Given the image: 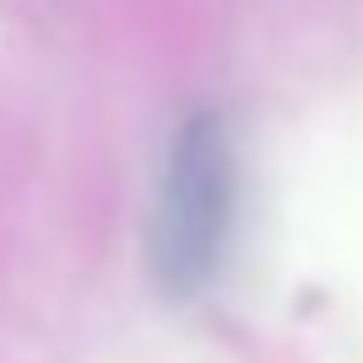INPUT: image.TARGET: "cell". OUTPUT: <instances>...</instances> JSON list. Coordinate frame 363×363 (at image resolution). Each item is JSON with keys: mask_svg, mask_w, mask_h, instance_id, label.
Returning a JSON list of instances; mask_svg holds the SVG:
<instances>
[{"mask_svg": "<svg viewBox=\"0 0 363 363\" xmlns=\"http://www.w3.org/2000/svg\"><path fill=\"white\" fill-rule=\"evenodd\" d=\"M235 230V150L214 113L171 134L150 214V278L166 299H198L225 267Z\"/></svg>", "mask_w": 363, "mask_h": 363, "instance_id": "6da1fadb", "label": "cell"}]
</instances>
